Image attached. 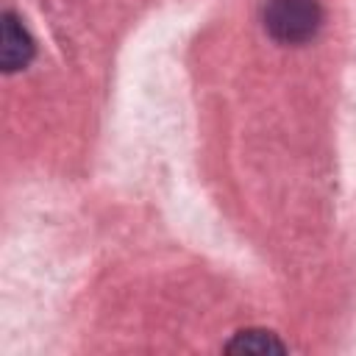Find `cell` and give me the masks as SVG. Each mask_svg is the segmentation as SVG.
Listing matches in <instances>:
<instances>
[{
	"label": "cell",
	"mask_w": 356,
	"mask_h": 356,
	"mask_svg": "<svg viewBox=\"0 0 356 356\" xmlns=\"http://www.w3.org/2000/svg\"><path fill=\"white\" fill-rule=\"evenodd\" d=\"M323 25V8L317 0H267L264 31L281 44H303L314 39Z\"/></svg>",
	"instance_id": "1"
},
{
	"label": "cell",
	"mask_w": 356,
	"mask_h": 356,
	"mask_svg": "<svg viewBox=\"0 0 356 356\" xmlns=\"http://www.w3.org/2000/svg\"><path fill=\"white\" fill-rule=\"evenodd\" d=\"M228 353H253V356H267V353H286V345L264 328H245L236 331L234 339L225 345Z\"/></svg>",
	"instance_id": "3"
},
{
	"label": "cell",
	"mask_w": 356,
	"mask_h": 356,
	"mask_svg": "<svg viewBox=\"0 0 356 356\" xmlns=\"http://www.w3.org/2000/svg\"><path fill=\"white\" fill-rule=\"evenodd\" d=\"M36 53V44L19 17L14 11H6L0 19V67L3 72H19L31 64Z\"/></svg>",
	"instance_id": "2"
}]
</instances>
